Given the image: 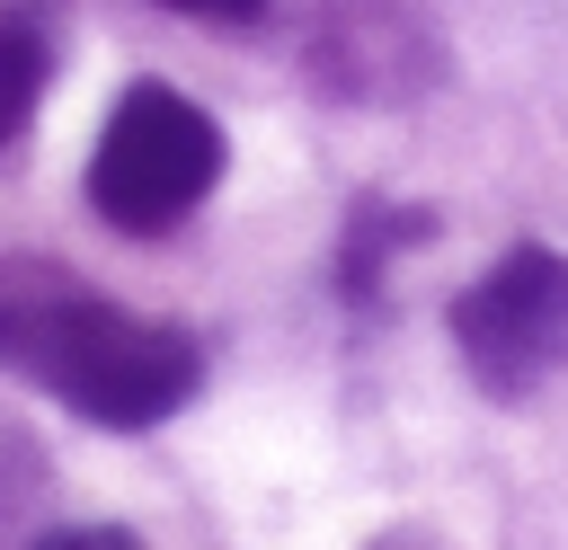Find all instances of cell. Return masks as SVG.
Returning <instances> with one entry per match:
<instances>
[{"instance_id":"cell-1","label":"cell","mask_w":568,"mask_h":550,"mask_svg":"<svg viewBox=\"0 0 568 550\" xmlns=\"http://www.w3.org/2000/svg\"><path fill=\"white\" fill-rule=\"evenodd\" d=\"M222 186V124L169 89V80H133L89 151V204L98 222L133 231V240H160L178 231L204 195Z\"/></svg>"},{"instance_id":"cell-2","label":"cell","mask_w":568,"mask_h":550,"mask_svg":"<svg viewBox=\"0 0 568 550\" xmlns=\"http://www.w3.org/2000/svg\"><path fill=\"white\" fill-rule=\"evenodd\" d=\"M453 346L488 399H532L568 364V257L541 240L506 248L453 302Z\"/></svg>"},{"instance_id":"cell-3","label":"cell","mask_w":568,"mask_h":550,"mask_svg":"<svg viewBox=\"0 0 568 550\" xmlns=\"http://www.w3.org/2000/svg\"><path fill=\"white\" fill-rule=\"evenodd\" d=\"M426 231H435V213H417V204H355L346 248H337V284H346V302H373V293H382V266H390L408 240H426Z\"/></svg>"},{"instance_id":"cell-4","label":"cell","mask_w":568,"mask_h":550,"mask_svg":"<svg viewBox=\"0 0 568 550\" xmlns=\"http://www.w3.org/2000/svg\"><path fill=\"white\" fill-rule=\"evenodd\" d=\"M44 80H53V35H44L27 9H18V18H0V151L36 124Z\"/></svg>"},{"instance_id":"cell-5","label":"cell","mask_w":568,"mask_h":550,"mask_svg":"<svg viewBox=\"0 0 568 550\" xmlns=\"http://www.w3.org/2000/svg\"><path fill=\"white\" fill-rule=\"evenodd\" d=\"M36 452L18 444V435H0V550H36V523H27V506H36Z\"/></svg>"},{"instance_id":"cell-6","label":"cell","mask_w":568,"mask_h":550,"mask_svg":"<svg viewBox=\"0 0 568 550\" xmlns=\"http://www.w3.org/2000/svg\"><path fill=\"white\" fill-rule=\"evenodd\" d=\"M36 550H142L124 523H53V532H36Z\"/></svg>"},{"instance_id":"cell-7","label":"cell","mask_w":568,"mask_h":550,"mask_svg":"<svg viewBox=\"0 0 568 550\" xmlns=\"http://www.w3.org/2000/svg\"><path fill=\"white\" fill-rule=\"evenodd\" d=\"M160 9H186V18H257L266 0H160Z\"/></svg>"}]
</instances>
